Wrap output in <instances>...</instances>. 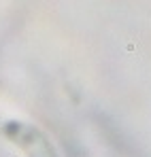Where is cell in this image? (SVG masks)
Segmentation results:
<instances>
[{"label":"cell","instance_id":"1","mask_svg":"<svg viewBox=\"0 0 151 157\" xmlns=\"http://www.w3.org/2000/svg\"><path fill=\"white\" fill-rule=\"evenodd\" d=\"M6 136L24 149L26 157H60L55 147L49 142V138L34 125L28 123H9Z\"/></svg>","mask_w":151,"mask_h":157}]
</instances>
